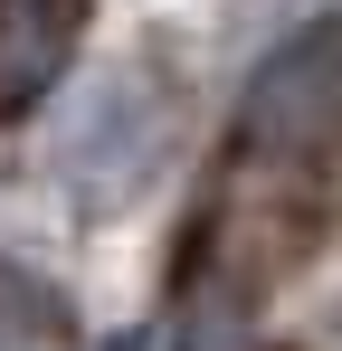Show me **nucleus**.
I'll use <instances>...</instances> for the list:
<instances>
[{
  "label": "nucleus",
  "mask_w": 342,
  "mask_h": 351,
  "mask_svg": "<svg viewBox=\"0 0 342 351\" xmlns=\"http://www.w3.org/2000/svg\"><path fill=\"white\" fill-rule=\"evenodd\" d=\"M333 86H342L333 29H295L276 58L247 76V105H238L247 152H266V162H314V152L333 143Z\"/></svg>",
  "instance_id": "obj_1"
},
{
  "label": "nucleus",
  "mask_w": 342,
  "mask_h": 351,
  "mask_svg": "<svg viewBox=\"0 0 342 351\" xmlns=\"http://www.w3.org/2000/svg\"><path fill=\"white\" fill-rule=\"evenodd\" d=\"M95 0H0V123L38 114L48 86L67 76Z\"/></svg>",
  "instance_id": "obj_2"
},
{
  "label": "nucleus",
  "mask_w": 342,
  "mask_h": 351,
  "mask_svg": "<svg viewBox=\"0 0 342 351\" xmlns=\"http://www.w3.org/2000/svg\"><path fill=\"white\" fill-rule=\"evenodd\" d=\"M0 351H76L67 304H57L38 276H19L10 256H0Z\"/></svg>",
  "instance_id": "obj_3"
},
{
  "label": "nucleus",
  "mask_w": 342,
  "mask_h": 351,
  "mask_svg": "<svg viewBox=\"0 0 342 351\" xmlns=\"http://www.w3.org/2000/svg\"><path fill=\"white\" fill-rule=\"evenodd\" d=\"M171 351H247V323H238V304L209 294V304H190V323H181V342Z\"/></svg>",
  "instance_id": "obj_4"
},
{
  "label": "nucleus",
  "mask_w": 342,
  "mask_h": 351,
  "mask_svg": "<svg viewBox=\"0 0 342 351\" xmlns=\"http://www.w3.org/2000/svg\"><path fill=\"white\" fill-rule=\"evenodd\" d=\"M105 351H162V342H152V332H124V342H105Z\"/></svg>",
  "instance_id": "obj_5"
}]
</instances>
